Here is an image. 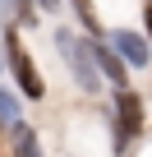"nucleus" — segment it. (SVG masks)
<instances>
[{
	"mask_svg": "<svg viewBox=\"0 0 152 157\" xmlns=\"http://www.w3.org/2000/svg\"><path fill=\"white\" fill-rule=\"evenodd\" d=\"M138 134H143V97L120 88V97H115V148H124Z\"/></svg>",
	"mask_w": 152,
	"mask_h": 157,
	"instance_id": "f257e3e1",
	"label": "nucleus"
},
{
	"mask_svg": "<svg viewBox=\"0 0 152 157\" xmlns=\"http://www.w3.org/2000/svg\"><path fill=\"white\" fill-rule=\"evenodd\" d=\"M55 42H60V51H65V60H69L74 78H79V88L97 93V69H92V46H83L79 37H69V33H55Z\"/></svg>",
	"mask_w": 152,
	"mask_h": 157,
	"instance_id": "f03ea898",
	"label": "nucleus"
},
{
	"mask_svg": "<svg viewBox=\"0 0 152 157\" xmlns=\"http://www.w3.org/2000/svg\"><path fill=\"white\" fill-rule=\"evenodd\" d=\"M5 56H9V69H14V78H19V93L37 102V97H42V74L32 69V56L19 46V37H14V33L5 37Z\"/></svg>",
	"mask_w": 152,
	"mask_h": 157,
	"instance_id": "7ed1b4c3",
	"label": "nucleus"
},
{
	"mask_svg": "<svg viewBox=\"0 0 152 157\" xmlns=\"http://www.w3.org/2000/svg\"><path fill=\"white\" fill-rule=\"evenodd\" d=\"M111 46H115V56H124L129 65H147V60H152V46H147L138 33H111Z\"/></svg>",
	"mask_w": 152,
	"mask_h": 157,
	"instance_id": "20e7f679",
	"label": "nucleus"
},
{
	"mask_svg": "<svg viewBox=\"0 0 152 157\" xmlns=\"http://www.w3.org/2000/svg\"><path fill=\"white\" fill-rule=\"evenodd\" d=\"M92 60L102 65V74L111 78L115 88H124V60H120V56H115V51H111L106 42H97V46H92Z\"/></svg>",
	"mask_w": 152,
	"mask_h": 157,
	"instance_id": "39448f33",
	"label": "nucleus"
},
{
	"mask_svg": "<svg viewBox=\"0 0 152 157\" xmlns=\"http://www.w3.org/2000/svg\"><path fill=\"white\" fill-rule=\"evenodd\" d=\"M14 152H19V157H42V148H37V134H32L28 125H19V120H14Z\"/></svg>",
	"mask_w": 152,
	"mask_h": 157,
	"instance_id": "423d86ee",
	"label": "nucleus"
},
{
	"mask_svg": "<svg viewBox=\"0 0 152 157\" xmlns=\"http://www.w3.org/2000/svg\"><path fill=\"white\" fill-rule=\"evenodd\" d=\"M0 120H5V125L19 120V102H14V93H5V88H0Z\"/></svg>",
	"mask_w": 152,
	"mask_h": 157,
	"instance_id": "0eeeda50",
	"label": "nucleus"
},
{
	"mask_svg": "<svg viewBox=\"0 0 152 157\" xmlns=\"http://www.w3.org/2000/svg\"><path fill=\"white\" fill-rule=\"evenodd\" d=\"M74 10H79V19H83V23L97 33V19H92V5H88V0H74Z\"/></svg>",
	"mask_w": 152,
	"mask_h": 157,
	"instance_id": "6e6552de",
	"label": "nucleus"
},
{
	"mask_svg": "<svg viewBox=\"0 0 152 157\" xmlns=\"http://www.w3.org/2000/svg\"><path fill=\"white\" fill-rule=\"evenodd\" d=\"M147 33H152V5H147Z\"/></svg>",
	"mask_w": 152,
	"mask_h": 157,
	"instance_id": "1a4fd4ad",
	"label": "nucleus"
}]
</instances>
